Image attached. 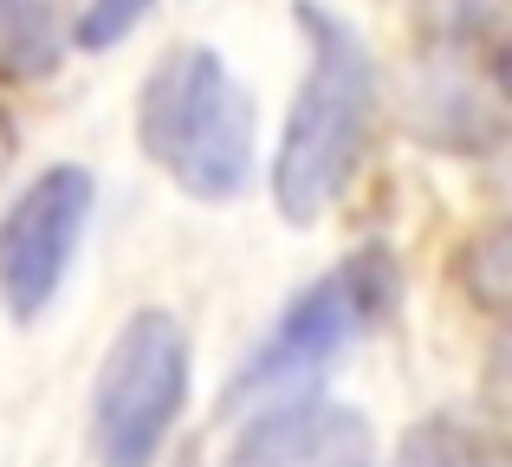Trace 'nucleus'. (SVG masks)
I'll use <instances>...</instances> for the list:
<instances>
[{
  "label": "nucleus",
  "mask_w": 512,
  "mask_h": 467,
  "mask_svg": "<svg viewBox=\"0 0 512 467\" xmlns=\"http://www.w3.org/2000/svg\"><path fill=\"white\" fill-rule=\"evenodd\" d=\"M292 26L305 33V78L292 91L286 130L273 150V208L292 228H312L357 182L376 130V59L363 33L325 0H292Z\"/></svg>",
  "instance_id": "1"
},
{
  "label": "nucleus",
  "mask_w": 512,
  "mask_h": 467,
  "mask_svg": "<svg viewBox=\"0 0 512 467\" xmlns=\"http://www.w3.org/2000/svg\"><path fill=\"white\" fill-rule=\"evenodd\" d=\"M137 150L195 202H234L260 163V104L214 46H169L137 91Z\"/></svg>",
  "instance_id": "2"
},
{
  "label": "nucleus",
  "mask_w": 512,
  "mask_h": 467,
  "mask_svg": "<svg viewBox=\"0 0 512 467\" xmlns=\"http://www.w3.org/2000/svg\"><path fill=\"white\" fill-rule=\"evenodd\" d=\"M402 305V266L383 240L344 253L331 273H318L312 286H299L279 312V325L260 338V351L234 370L227 383V409L247 403H292L312 396V377L344 351L350 338L376 331Z\"/></svg>",
  "instance_id": "3"
},
{
  "label": "nucleus",
  "mask_w": 512,
  "mask_h": 467,
  "mask_svg": "<svg viewBox=\"0 0 512 467\" xmlns=\"http://www.w3.org/2000/svg\"><path fill=\"white\" fill-rule=\"evenodd\" d=\"M195 344L169 305H143L117 325L91 383V455L98 467H156L188 409Z\"/></svg>",
  "instance_id": "4"
},
{
  "label": "nucleus",
  "mask_w": 512,
  "mask_h": 467,
  "mask_svg": "<svg viewBox=\"0 0 512 467\" xmlns=\"http://www.w3.org/2000/svg\"><path fill=\"white\" fill-rule=\"evenodd\" d=\"M98 208V176L85 163H52L0 208V305L13 325H39L65 292L78 240Z\"/></svg>",
  "instance_id": "5"
},
{
  "label": "nucleus",
  "mask_w": 512,
  "mask_h": 467,
  "mask_svg": "<svg viewBox=\"0 0 512 467\" xmlns=\"http://www.w3.org/2000/svg\"><path fill=\"white\" fill-rule=\"evenodd\" d=\"M363 448H370V429L350 409L292 396V403H266L247 422L234 467H363Z\"/></svg>",
  "instance_id": "6"
},
{
  "label": "nucleus",
  "mask_w": 512,
  "mask_h": 467,
  "mask_svg": "<svg viewBox=\"0 0 512 467\" xmlns=\"http://www.w3.org/2000/svg\"><path fill=\"white\" fill-rule=\"evenodd\" d=\"M59 0H0V85H39L65 59Z\"/></svg>",
  "instance_id": "7"
},
{
  "label": "nucleus",
  "mask_w": 512,
  "mask_h": 467,
  "mask_svg": "<svg viewBox=\"0 0 512 467\" xmlns=\"http://www.w3.org/2000/svg\"><path fill=\"white\" fill-rule=\"evenodd\" d=\"M396 467H493V455L461 416H422L402 435Z\"/></svg>",
  "instance_id": "8"
},
{
  "label": "nucleus",
  "mask_w": 512,
  "mask_h": 467,
  "mask_svg": "<svg viewBox=\"0 0 512 467\" xmlns=\"http://www.w3.org/2000/svg\"><path fill=\"white\" fill-rule=\"evenodd\" d=\"M150 7L156 0H85V13L65 26V39H72L78 52H111L150 20Z\"/></svg>",
  "instance_id": "9"
},
{
  "label": "nucleus",
  "mask_w": 512,
  "mask_h": 467,
  "mask_svg": "<svg viewBox=\"0 0 512 467\" xmlns=\"http://www.w3.org/2000/svg\"><path fill=\"white\" fill-rule=\"evenodd\" d=\"M487 273H506V228H487L480 247L467 253V286H474V299L487 305V312H500V286H493Z\"/></svg>",
  "instance_id": "10"
}]
</instances>
